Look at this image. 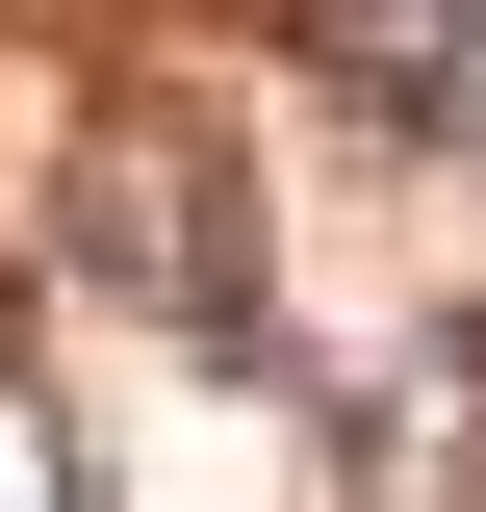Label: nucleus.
Wrapping results in <instances>:
<instances>
[{
	"label": "nucleus",
	"mask_w": 486,
	"mask_h": 512,
	"mask_svg": "<svg viewBox=\"0 0 486 512\" xmlns=\"http://www.w3.org/2000/svg\"><path fill=\"white\" fill-rule=\"evenodd\" d=\"M307 77H359V103L461 128V103H486V0H307Z\"/></svg>",
	"instance_id": "f257e3e1"
}]
</instances>
